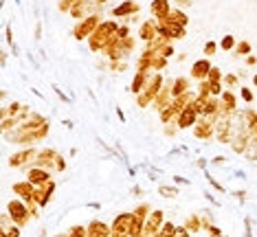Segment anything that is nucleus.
<instances>
[{
    "label": "nucleus",
    "instance_id": "f257e3e1",
    "mask_svg": "<svg viewBox=\"0 0 257 237\" xmlns=\"http://www.w3.org/2000/svg\"><path fill=\"white\" fill-rule=\"evenodd\" d=\"M7 213L11 215L14 224H18V226H24V224L29 222V217H31V211H29L24 200H11L9 204H7Z\"/></svg>",
    "mask_w": 257,
    "mask_h": 237
},
{
    "label": "nucleus",
    "instance_id": "f03ea898",
    "mask_svg": "<svg viewBox=\"0 0 257 237\" xmlns=\"http://www.w3.org/2000/svg\"><path fill=\"white\" fill-rule=\"evenodd\" d=\"M101 24V20H99V16L95 13V16H88V18H84V20L79 22V24L75 26V38L77 40H86V38H90V35L97 31V26Z\"/></svg>",
    "mask_w": 257,
    "mask_h": 237
},
{
    "label": "nucleus",
    "instance_id": "7ed1b4c3",
    "mask_svg": "<svg viewBox=\"0 0 257 237\" xmlns=\"http://www.w3.org/2000/svg\"><path fill=\"white\" fill-rule=\"evenodd\" d=\"M198 110H196V105L194 103H189L185 110H182L180 114H178V127H182V130H187V127H194L196 123H198Z\"/></svg>",
    "mask_w": 257,
    "mask_h": 237
},
{
    "label": "nucleus",
    "instance_id": "20e7f679",
    "mask_svg": "<svg viewBox=\"0 0 257 237\" xmlns=\"http://www.w3.org/2000/svg\"><path fill=\"white\" fill-rule=\"evenodd\" d=\"M156 35H158V20H156V18H150V20H145L141 24V29H138V38H141L143 42L150 44Z\"/></svg>",
    "mask_w": 257,
    "mask_h": 237
},
{
    "label": "nucleus",
    "instance_id": "39448f33",
    "mask_svg": "<svg viewBox=\"0 0 257 237\" xmlns=\"http://www.w3.org/2000/svg\"><path fill=\"white\" fill-rule=\"evenodd\" d=\"M138 11H141V7H138L134 0H123L119 7L112 9V18H130V16H134V13H138Z\"/></svg>",
    "mask_w": 257,
    "mask_h": 237
},
{
    "label": "nucleus",
    "instance_id": "423d86ee",
    "mask_svg": "<svg viewBox=\"0 0 257 237\" xmlns=\"http://www.w3.org/2000/svg\"><path fill=\"white\" fill-rule=\"evenodd\" d=\"M150 11H152V18L163 20V18H167L172 13V4H169V0H152Z\"/></svg>",
    "mask_w": 257,
    "mask_h": 237
},
{
    "label": "nucleus",
    "instance_id": "0eeeda50",
    "mask_svg": "<svg viewBox=\"0 0 257 237\" xmlns=\"http://www.w3.org/2000/svg\"><path fill=\"white\" fill-rule=\"evenodd\" d=\"M14 193L20 198V200L29 202V200H33V196H36V184H31L29 180L27 182H16L14 184Z\"/></svg>",
    "mask_w": 257,
    "mask_h": 237
},
{
    "label": "nucleus",
    "instance_id": "6e6552de",
    "mask_svg": "<svg viewBox=\"0 0 257 237\" xmlns=\"http://www.w3.org/2000/svg\"><path fill=\"white\" fill-rule=\"evenodd\" d=\"M209 70H211V61L209 59H198L194 66H191V77L198 79V81H204L209 77Z\"/></svg>",
    "mask_w": 257,
    "mask_h": 237
},
{
    "label": "nucleus",
    "instance_id": "1a4fd4ad",
    "mask_svg": "<svg viewBox=\"0 0 257 237\" xmlns=\"http://www.w3.org/2000/svg\"><path fill=\"white\" fill-rule=\"evenodd\" d=\"M27 180L31 184H36V187H40V184H46L51 180V174L46 169H42V167H36V169L27 171Z\"/></svg>",
    "mask_w": 257,
    "mask_h": 237
},
{
    "label": "nucleus",
    "instance_id": "9d476101",
    "mask_svg": "<svg viewBox=\"0 0 257 237\" xmlns=\"http://www.w3.org/2000/svg\"><path fill=\"white\" fill-rule=\"evenodd\" d=\"M33 158H38L36 149H24V152H18L9 158V165L11 167H22V165H27L29 160H33Z\"/></svg>",
    "mask_w": 257,
    "mask_h": 237
},
{
    "label": "nucleus",
    "instance_id": "9b49d317",
    "mask_svg": "<svg viewBox=\"0 0 257 237\" xmlns=\"http://www.w3.org/2000/svg\"><path fill=\"white\" fill-rule=\"evenodd\" d=\"M187 90H189V79H187V77H176V79H174V83H172V95L174 97L185 95Z\"/></svg>",
    "mask_w": 257,
    "mask_h": 237
},
{
    "label": "nucleus",
    "instance_id": "f8f14e48",
    "mask_svg": "<svg viewBox=\"0 0 257 237\" xmlns=\"http://www.w3.org/2000/svg\"><path fill=\"white\" fill-rule=\"evenodd\" d=\"M167 18L174 22V24H178V26H187V22H189V16H187L182 9H174Z\"/></svg>",
    "mask_w": 257,
    "mask_h": 237
},
{
    "label": "nucleus",
    "instance_id": "ddd939ff",
    "mask_svg": "<svg viewBox=\"0 0 257 237\" xmlns=\"http://www.w3.org/2000/svg\"><path fill=\"white\" fill-rule=\"evenodd\" d=\"M185 228L189 233H198L202 228V219L198 215H189V217H185Z\"/></svg>",
    "mask_w": 257,
    "mask_h": 237
},
{
    "label": "nucleus",
    "instance_id": "4468645a",
    "mask_svg": "<svg viewBox=\"0 0 257 237\" xmlns=\"http://www.w3.org/2000/svg\"><path fill=\"white\" fill-rule=\"evenodd\" d=\"M235 53H237V55H248V53H251V44L248 42H237L235 44Z\"/></svg>",
    "mask_w": 257,
    "mask_h": 237
},
{
    "label": "nucleus",
    "instance_id": "2eb2a0df",
    "mask_svg": "<svg viewBox=\"0 0 257 237\" xmlns=\"http://www.w3.org/2000/svg\"><path fill=\"white\" fill-rule=\"evenodd\" d=\"M158 193H160V196H165V198H176L178 196V189L176 187H160Z\"/></svg>",
    "mask_w": 257,
    "mask_h": 237
},
{
    "label": "nucleus",
    "instance_id": "dca6fc26",
    "mask_svg": "<svg viewBox=\"0 0 257 237\" xmlns=\"http://www.w3.org/2000/svg\"><path fill=\"white\" fill-rule=\"evenodd\" d=\"M220 46L224 48V51H231V48L235 46V40H233V35H224V38H222V42H220Z\"/></svg>",
    "mask_w": 257,
    "mask_h": 237
},
{
    "label": "nucleus",
    "instance_id": "f3484780",
    "mask_svg": "<svg viewBox=\"0 0 257 237\" xmlns=\"http://www.w3.org/2000/svg\"><path fill=\"white\" fill-rule=\"evenodd\" d=\"M202 51H204V55H213V53H216L217 51V44L216 42H207V44H204V48H202Z\"/></svg>",
    "mask_w": 257,
    "mask_h": 237
},
{
    "label": "nucleus",
    "instance_id": "a211bd4d",
    "mask_svg": "<svg viewBox=\"0 0 257 237\" xmlns=\"http://www.w3.org/2000/svg\"><path fill=\"white\" fill-rule=\"evenodd\" d=\"M224 83L226 86H235V83H237V75H224Z\"/></svg>",
    "mask_w": 257,
    "mask_h": 237
},
{
    "label": "nucleus",
    "instance_id": "6ab92c4d",
    "mask_svg": "<svg viewBox=\"0 0 257 237\" xmlns=\"http://www.w3.org/2000/svg\"><path fill=\"white\" fill-rule=\"evenodd\" d=\"M242 99L246 101V103H251V101H253V92L248 90V88H242Z\"/></svg>",
    "mask_w": 257,
    "mask_h": 237
},
{
    "label": "nucleus",
    "instance_id": "aec40b11",
    "mask_svg": "<svg viewBox=\"0 0 257 237\" xmlns=\"http://www.w3.org/2000/svg\"><path fill=\"white\" fill-rule=\"evenodd\" d=\"M176 237H189V231L185 226H178L176 228Z\"/></svg>",
    "mask_w": 257,
    "mask_h": 237
},
{
    "label": "nucleus",
    "instance_id": "412c9836",
    "mask_svg": "<svg viewBox=\"0 0 257 237\" xmlns=\"http://www.w3.org/2000/svg\"><path fill=\"white\" fill-rule=\"evenodd\" d=\"M174 2L178 4V9H182V7H191V2H194V0H174Z\"/></svg>",
    "mask_w": 257,
    "mask_h": 237
},
{
    "label": "nucleus",
    "instance_id": "4be33fe9",
    "mask_svg": "<svg viewBox=\"0 0 257 237\" xmlns=\"http://www.w3.org/2000/svg\"><path fill=\"white\" fill-rule=\"evenodd\" d=\"M165 134H167V136H174V134H176V127H174L172 123H167V125H165Z\"/></svg>",
    "mask_w": 257,
    "mask_h": 237
},
{
    "label": "nucleus",
    "instance_id": "5701e85b",
    "mask_svg": "<svg viewBox=\"0 0 257 237\" xmlns=\"http://www.w3.org/2000/svg\"><path fill=\"white\" fill-rule=\"evenodd\" d=\"M7 40H9V42H14V35H11V26H7Z\"/></svg>",
    "mask_w": 257,
    "mask_h": 237
},
{
    "label": "nucleus",
    "instance_id": "b1692460",
    "mask_svg": "<svg viewBox=\"0 0 257 237\" xmlns=\"http://www.w3.org/2000/svg\"><path fill=\"white\" fill-rule=\"evenodd\" d=\"M253 83H255V88H257V75H255V77H253Z\"/></svg>",
    "mask_w": 257,
    "mask_h": 237
}]
</instances>
